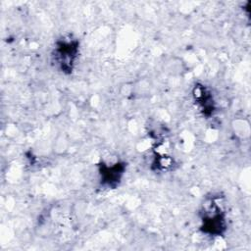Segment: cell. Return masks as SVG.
I'll return each mask as SVG.
<instances>
[{
    "instance_id": "cell-1",
    "label": "cell",
    "mask_w": 251,
    "mask_h": 251,
    "mask_svg": "<svg viewBox=\"0 0 251 251\" xmlns=\"http://www.w3.org/2000/svg\"><path fill=\"white\" fill-rule=\"evenodd\" d=\"M78 52V42L76 40H63L57 43L55 58L62 72L71 73Z\"/></svg>"
},
{
    "instance_id": "cell-2",
    "label": "cell",
    "mask_w": 251,
    "mask_h": 251,
    "mask_svg": "<svg viewBox=\"0 0 251 251\" xmlns=\"http://www.w3.org/2000/svg\"><path fill=\"white\" fill-rule=\"evenodd\" d=\"M201 227L204 232L215 235H220L226 230L225 214L214 202L205 210Z\"/></svg>"
},
{
    "instance_id": "cell-3",
    "label": "cell",
    "mask_w": 251,
    "mask_h": 251,
    "mask_svg": "<svg viewBox=\"0 0 251 251\" xmlns=\"http://www.w3.org/2000/svg\"><path fill=\"white\" fill-rule=\"evenodd\" d=\"M126 170V166L124 163L117 162L111 166L103 165L100 169V175H101V181L110 186L113 187L121 181L122 176H124Z\"/></svg>"
}]
</instances>
